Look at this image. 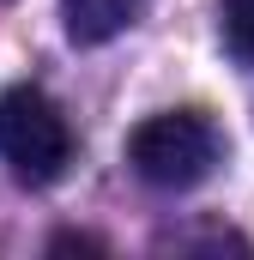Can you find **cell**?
<instances>
[{"label": "cell", "mask_w": 254, "mask_h": 260, "mask_svg": "<svg viewBox=\"0 0 254 260\" xmlns=\"http://www.w3.org/2000/svg\"><path fill=\"white\" fill-rule=\"evenodd\" d=\"M127 164L139 182L182 194V188H200L224 164V133L206 109H164L127 133Z\"/></svg>", "instance_id": "6da1fadb"}, {"label": "cell", "mask_w": 254, "mask_h": 260, "mask_svg": "<svg viewBox=\"0 0 254 260\" xmlns=\"http://www.w3.org/2000/svg\"><path fill=\"white\" fill-rule=\"evenodd\" d=\"M0 157L12 164V176L24 188H49L61 182L73 164V127L55 109L49 91L37 85H6L0 91Z\"/></svg>", "instance_id": "7a4b0ae2"}, {"label": "cell", "mask_w": 254, "mask_h": 260, "mask_svg": "<svg viewBox=\"0 0 254 260\" xmlns=\"http://www.w3.org/2000/svg\"><path fill=\"white\" fill-rule=\"evenodd\" d=\"M133 12H139V0H61L67 37L79 49H97V43L121 37L127 24H133Z\"/></svg>", "instance_id": "3957f363"}, {"label": "cell", "mask_w": 254, "mask_h": 260, "mask_svg": "<svg viewBox=\"0 0 254 260\" xmlns=\"http://www.w3.org/2000/svg\"><path fill=\"white\" fill-rule=\"evenodd\" d=\"M218 30H224V49H230L242 67H254V0H224Z\"/></svg>", "instance_id": "277c9868"}, {"label": "cell", "mask_w": 254, "mask_h": 260, "mask_svg": "<svg viewBox=\"0 0 254 260\" xmlns=\"http://www.w3.org/2000/svg\"><path fill=\"white\" fill-rule=\"evenodd\" d=\"M73 248H85V254H103V242H91V236H55V242H49V254H73Z\"/></svg>", "instance_id": "5b68a950"}]
</instances>
